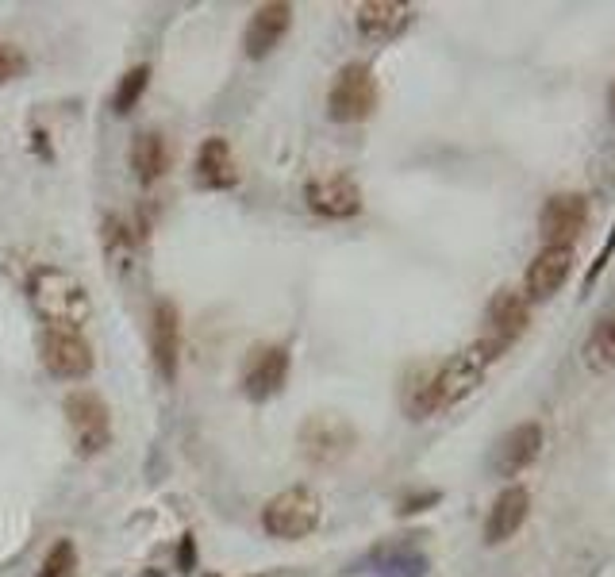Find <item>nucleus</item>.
<instances>
[{
    "mask_svg": "<svg viewBox=\"0 0 615 577\" xmlns=\"http://www.w3.org/2000/svg\"><path fill=\"white\" fill-rule=\"evenodd\" d=\"M504 355V350H496L489 339H477L469 343L458 355H450L434 374H419L408 389V412L412 420H424L431 412H443V408H454L462 400L477 389L489 374V366Z\"/></svg>",
    "mask_w": 615,
    "mask_h": 577,
    "instance_id": "1",
    "label": "nucleus"
},
{
    "mask_svg": "<svg viewBox=\"0 0 615 577\" xmlns=\"http://www.w3.org/2000/svg\"><path fill=\"white\" fill-rule=\"evenodd\" d=\"M27 300L43 324L58 331H81L93 319L89 288L70 269H58V266H39L27 278Z\"/></svg>",
    "mask_w": 615,
    "mask_h": 577,
    "instance_id": "2",
    "label": "nucleus"
},
{
    "mask_svg": "<svg viewBox=\"0 0 615 577\" xmlns=\"http://www.w3.org/2000/svg\"><path fill=\"white\" fill-rule=\"evenodd\" d=\"M319 516H323L319 496L312 489L297 485V489H281L273 501H266L262 527L273 539H304L319 527Z\"/></svg>",
    "mask_w": 615,
    "mask_h": 577,
    "instance_id": "3",
    "label": "nucleus"
},
{
    "mask_svg": "<svg viewBox=\"0 0 615 577\" xmlns=\"http://www.w3.org/2000/svg\"><path fill=\"white\" fill-rule=\"evenodd\" d=\"M66 424L73 431V451L81 458L101 455L112 443V412L104 405V396L93 389H77L66 396Z\"/></svg>",
    "mask_w": 615,
    "mask_h": 577,
    "instance_id": "4",
    "label": "nucleus"
},
{
    "mask_svg": "<svg viewBox=\"0 0 615 577\" xmlns=\"http://www.w3.org/2000/svg\"><path fill=\"white\" fill-rule=\"evenodd\" d=\"M377 108V77L366 62H347L327 93V112L338 123H358Z\"/></svg>",
    "mask_w": 615,
    "mask_h": 577,
    "instance_id": "5",
    "label": "nucleus"
},
{
    "mask_svg": "<svg viewBox=\"0 0 615 577\" xmlns=\"http://www.w3.org/2000/svg\"><path fill=\"white\" fill-rule=\"evenodd\" d=\"M39 358L46 366L51 377L62 381H81L93 374V343L85 339L81 331H58V328H46L43 339H39Z\"/></svg>",
    "mask_w": 615,
    "mask_h": 577,
    "instance_id": "6",
    "label": "nucleus"
},
{
    "mask_svg": "<svg viewBox=\"0 0 615 577\" xmlns=\"http://www.w3.org/2000/svg\"><path fill=\"white\" fill-rule=\"evenodd\" d=\"M589 223V200L585 192H554L539 212V235L542 247H573V239Z\"/></svg>",
    "mask_w": 615,
    "mask_h": 577,
    "instance_id": "7",
    "label": "nucleus"
},
{
    "mask_svg": "<svg viewBox=\"0 0 615 577\" xmlns=\"http://www.w3.org/2000/svg\"><path fill=\"white\" fill-rule=\"evenodd\" d=\"M288 381V347L281 343H262L247 355L242 366V393L250 400H269L285 389Z\"/></svg>",
    "mask_w": 615,
    "mask_h": 577,
    "instance_id": "8",
    "label": "nucleus"
},
{
    "mask_svg": "<svg viewBox=\"0 0 615 577\" xmlns=\"http://www.w3.org/2000/svg\"><path fill=\"white\" fill-rule=\"evenodd\" d=\"M304 200L323 220H350V216L362 212V189H358V181H354V178H347V173L308 181Z\"/></svg>",
    "mask_w": 615,
    "mask_h": 577,
    "instance_id": "9",
    "label": "nucleus"
},
{
    "mask_svg": "<svg viewBox=\"0 0 615 577\" xmlns=\"http://www.w3.org/2000/svg\"><path fill=\"white\" fill-rule=\"evenodd\" d=\"M300 446H304V455L312 458V462H338L343 455H350V446H354V427L343 420V416H327V412H319L312 416V420L304 424L300 431Z\"/></svg>",
    "mask_w": 615,
    "mask_h": 577,
    "instance_id": "10",
    "label": "nucleus"
},
{
    "mask_svg": "<svg viewBox=\"0 0 615 577\" xmlns=\"http://www.w3.org/2000/svg\"><path fill=\"white\" fill-rule=\"evenodd\" d=\"M293 27V5L285 0H269V5H258L247 31H242V46H247V58H266L278 51V43L288 35Z\"/></svg>",
    "mask_w": 615,
    "mask_h": 577,
    "instance_id": "11",
    "label": "nucleus"
},
{
    "mask_svg": "<svg viewBox=\"0 0 615 577\" xmlns=\"http://www.w3.org/2000/svg\"><path fill=\"white\" fill-rule=\"evenodd\" d=\"M151 355L158 366V377L173 381L177 362H181V316H177L173 300H158L151 312Z\"/></svg>",
    "mask_w": 615,
    "mask_h": 577,
    "instance_id": "12",
    "label": "nucleus"
},
{
    "mask_svg": "<svg viewBox=\"0 0 615 577\" xmlns=\"http://www.w3.org/2000/svg\"><path fill=\"white\" fill-rule=\"evenodd\" d=\"M412 20H415V8L404 5V0H366V5H358V12H354V24H358L362 39H369V43L400 39L404 31L412 27Z\"/></svg>",
    "mask_w": 615,
    "mask_h": 577,
    "instance_id": "13",
    "label": "nucleus"
},
{
    "mask_svg": "<svg viewBox=\"0 0 615 577\" xmlns=\"http://www.w3.org/2000/svg\"><path fill=\"white\" fill-rule=\"evenodd\" d=\"M542 443H546V435H542V424H535V420H527V424H515L504 439H500V446H496V455H493V470L500 474V477H520L531 462H535L539 455H542Z\"/></svg>",
    "mask_w": 615,
    "mask_h": 577,
    "instance_id": "14",
    "label": "nucleus"
},
{
    "mask_svg": "<svg viewBox=\"0 0 615 577\" xmlns=\"http://www.w3.org/2000/svg\"><path fill=\"white\" fill-rule=\"evenodd\" d=\"M484 331L481 339H489L496 350H508L515 339L523 335L527 328V304L523 297L515 293V288H500V293L489 300V308H484Z\"/></svg>",
    "mask_w": 615,
    "mask_h": 577,
    "instance_id": "15",
    "label": "nucleus"
},
{
    "mask_svg": "<svg viewBox=\"0 0 615 577\" xmlns=\"http://www.w3.org/2000/svg\"><path fill=\"white\" fill-rule=\"evenodd\" d=\"M573 247H542L527 266V297L531 300H546L570 281L573 274Z\"/></svg>",
    "mask_w": 615,
    "mask_h": 577,
    "instance_id": "16",
    "label": "nucleus"
},
{
    "mask_svg": "<svg viewBox=\"0 0 615 577\" xmlns=\"http://www.w3.org/2000/svg\"><path fill=\"white\" fill-rule=\"evenodd\" d=\"M527 508H531V493L523 485H508L493 501L489 516H484V543H489V547H493V543H508L523 527Z\"/></svg>",
    "mask_w": 615,
    "mask_h": 577,
    "instance_id": "17",
    "label": "nucleus"
},
{
    "mask_svg": "<svg viewBox=\"0 0 615 577\" xmlns=\"http://www.w3.org/2000/svg\"><path fill=\"white\" fill-rule=\"evenodd\" d=\"M192 173H197V185L204 189H231L239 181V170H235V154H231V142L223 135H212L200 142L197 151V162H192Z\"/></svg>",
    "mask_w": 615,
    "mask_h": 577,
    "instance_id": "18",
    "label": "nucleus"
},
{
    "mask_svg": "<svg viewBox=\"0 0 615 577\" xmlns=\"http://www.w3.org/2000/svg\"><path fill=\"white\" fill-rule=\"evenodd\" d=\"M132 170L142 185H154L170 170V142L161 132H142L132 142Z\"/></svg>",
    "mask_w": 615,
    "mask_h": 577,
    "instance_id": "19",
    "label": "nucleus"
},
{
    "mask_svg": "<svg viewBox=\"0 0 615 577\" xmlns=\"http://www.w3.org/2000/svg\"><path fill=\"white\" fill-rule=\"evenodd\" d=\"M581 358L592 374H611L615 370V312H608L604 319H596L592 335L581 347Z\"/></svg>",
    "mask_w": 615,
    "mask_h": 577,
    "instance_id": "20",
    "label": "nucleus"
},
{
    "mask_svg": "<svg viewBox=\"0 0 615 577\" xmlns=\"http://www.w3.org/2000/svg\"><path fill=\"white\" fill-rule=\"evenodd\" d=\"M151 85V66L147 62H139V66H132L123 77H120V85L116 93H112V112H120V116H127L139 101H142V93H147Z\"/></svg>",
    "mask_w": 615,
    "mask_h": 577,
    "instance_id": "21",
    "label": "nucleus"
},
{
    "mask_svg": "<svg viewBox=\"0 0 615 577\" xmlns=\"http://www.w3.org/2000/svg\"><path fill=\"white\" fill-rule=\"evenodd\" d=\"M39 577H77V547L73 539H58L51 551H46Z\"/></svg>",
    "mask_w": 615,
    "mask_h": 577,
    "instance_id": "22",
    "label": "nucleus"
},
{
    "mask_svg": "<svg viewBox=\"0 0 615 577\" xmlns=\"http://www.w3.org/2000/svg\"><path fill=\"white\" fill-rule=\"evenodd\" d=\"M24 70H27V54L15 43H0V85H8Z\"/></svg>",
    "mask_w": 615,
    "mask_h": 577,
    "instance_id": "23",
    "label": "nucleus"
},
{
    "mask_svg": "<svg viewBox=\"0 0 615 577\" xmlns=\"http://www.w3.org/2000/svg\"><path fill=\"white\" fill-rule=\"evenodd\" d=\"M611 250H615V231L608 235V243L600 247V254H596V262H592V269H589V281H596V278H600V269L608 266V259H611Z\"/></svg>",
    "mask_w": 615,
    "mask_h": 577,
    "instance_id": "24",
    "label": "nucleus"
},
{
    "mask_svg": "<svg viewBox=\"0 0 615 577\" xmlns=\"http://www.w3.org/2000/svg\"><path fill=\"white\" fill-rule=\"evenodd\" d=\"M181 562H185V570H189V562H192V543L185 539V551H181Z\"/></svg>",
    "mask_w": 615,
    "mask_h": 577,
    "instance_id": "25",
    "label": "nucleus"
},
{
    "mask_svg": "<svg viewBox=\"0 0 615 577\" xmlns=\"http://www.w3.org/2000/svg\"><path fill=\"white\" fill-rule=\"evenodd\" d=\"M608 108H611V120H615V85H611V93H608Z\"/></svg>",
    "mask_w": 615,
    "mask_h": 577,
    "instance_id": "26",
    "label": "nucleus"
},
{
    "mask_svg": "<svg viewBox=\"0 0 615 577\" xmlns=\"http://www.w3.org/2000/svg\"><path fill=\"white\" fill-rule=\"evenodd\" d=\"M147 577H161V573H147Z\"/></svg>",
    "mask_w": 615,
    "mask_h": 577,
    "instance_id": "27",
    "label": "nucleus"
}]
</instances>
